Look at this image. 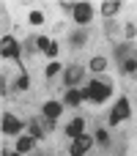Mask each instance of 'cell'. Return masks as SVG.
I'll return each mask as SVG.
<instances>
[{"label":"cell","instance_id":"cell-1","mask_svg":"<svg viewBox=\"0 0 137 156\" xmlns=\"http://www.w3.org/2000/svg\"><path fill=\"white\" fill-rule=\"evenodd\" d=\"M52 129H55V121H52V118H47V115L27 121V132H30V137H33V140H41V137L52 134Z\"/></svg>","mask_w":137,"mask_h":156},{"label":"cell","instance_id":"cell-2","mask_svg":"<svg viewBox=\"0 0 137 156\" xmlns=\"http://www.w3.org/2000/svg\"><path fill=\"white\" fill-rule=\"evenodd\" d=\"M82 99H91V101H104L110 99V82H91L85 90H82Z\"/></svg>","mask_w":137,"mask_h":156},{"label":"cell","instance_id":"cell-3","mask_svg":"<svg viewBox=\"0 0 137 156\" xmlns=\"http://www.w3.org/2000/svg\"><path fill=\"white\" fill-rule=\"evenodd\" d=\"M71 16H74V22H77V25H88V22H91V16H93V8H91V3H77Z\"/></svg>","mask_w":137,"mask_h":156},{"label":"cell","instance_id":"cell-4","mask_svg":"<svg viewBox=\"0 0 137 156\" xmlns=\"http://www.w3.org/2000/svg\"><path fill=\"white\" fill-rule=\"evenodd\" d=\"M124 118H129V99H118V101H115V110L110 112V123L115 126V123H121Z\"/></svg>","mask_w":137,"mask_h":156},{"label":"cell","instance_id":"cell-5","mask_svg":"<svg viewBox=\"0 0 137 156\" xmlns=\"http://www.w3.org/2000/svg\"><path fill=\"white\" fill-rule=\"evenodd\" d=\"M0 47H3V49H0V52H3V58H11V60H19V44H16V41H14L11 36H5Z\"/></svg>","mask_w":137,"mask_h":156},{"label":"cell","instance_id":"cell-6","mask_svg":"<svg viewBox=\"0 0 137 156\" xmlns=\"http://www.w3.org/2000/svg\"><path fill=\"white\" fill-rule=\"evenodd\" d=\"M82 74H85V69H82V66H69V69H66V74H63V82H66L69 88H74V85L82 80Z\"/></svg>","mask_w":137,"mask_h":156},{"label":"cell","instance_id":"cell-7","mask_svg":"<svg viewBox=\"0 0 137 156\" xmlns=\"http://www.w3.org/2000/svg\"><path fill=\"white\" fill-rule=\"evenodd\" d=\"M135 55H137V47H132L129 41L115 47V60H118V63H126V60H129V58H135Z\"/></svg>","mask_w":137,"mask_h":156},{"label":"cell","instance_id":"cell-8","mask_svg":"<svg viewBox=\"0 0 137 156\" xmlns=\"http://www.w3.org/2000/svg\"><path fill=\"white\" fill-rule=\"evenodd\" d=\"M93 145V140L88 137V134H82V137H77V140H71V156H82L88 148Z\"/></svg>","mask_w":137,"mask_h":156},{"label":"cell","instance_id":"cell-9","mask_svg":"<svg viewBox=\"0 0 137 156\" xmlns=\"http://www.w3.org/2000/svg\"><path fill=\"white\" fill-rule=\"evenodd\" d=\"M22 132V121H16L14 115H3V134H19Z\"/></svg>","mask_w":137,"mask_h":156},{"label":"cell","instance_id":"cell-10","mask_svg":"<svg viewBox=\"0 0 137 156\" xmlns=\"http://www.w3.org/2000/svg\"><path fill=\"white\" fill-rule=\"evenodd\" d=\"M38 49H41V52H47L49 58H55V55H58V44H55L52 38H47V36H38Z\"/></svg>","mask_w":137,"mask_h":156},{"label":"cell","instance_id":"cell-11","mask_svg":"<svg viewBox=\"0 0 137 156\" xmlns=\"http://www.w3.org/2000/svg\"><path fill=\"white\" fill-rule=\"evenodd\" d=\"M82 129H85V121H82V118H74V121L66 126V132H69V137H71V140L82 137Z\"/></svg>","mask_w":137,"mask_h":156},{"label":"cell","instance_id":"cell-12","mask_svg":"<svg viewBox=\"0 0 137 156\" xmlns=\"http://www.w3.org/2000/svg\"><path fill=\"white\" fill-rule=\"evenodd\" d=\"M118 8H121V3H118V0H107V3L102 5V14H104L107 19H113V16L118 14Z\"/></svg>","mask_w":137,"mask_h":156},{"label":"cell","instance_id":"cell-13","mask_svg":"<svg viewBox=\"0 0 137 156\" xmlns=\"http://www.w3.org/2000/svg\"><path fill=\"white\" fill-rule=\"evenodd\" d=\"M41 112H44V115H47V118H52V121H55V118H58V115H60V104H58V101H47V104H44V110H41Z\"/></svg>","mask_w":137,"mask_h":156},{"label":"cell","instance_id":"cell-14","mask_svg":"<svg viewBox=\"0 0 137 156\" xmlns=\"http://www.w3.org/2000/svg\"><path fill=\"white\" fill-rule=\"evenodd\" d=\"M63 101H66V104H80V101H82V90H74V88H71V90H66Z\"/></svg>","mask_w":137,"mask_h":156},{"label":"cell","instance_id":"cell-15","mask_svg":"<svg viewBox=\"0 0 137 156\" xmlns=\"http://www.w3.org/2000/svg\"><path fill=\"white\" fill-rule=\"evenodd\" d=\"M30 148H33V137H19L16 140V151L19 154H30Z\"/></svg>","mask_w":137,"mask_h":156},{"label":"cell","instance_id":"cell-16","mask_svg":"<svg viewBox=\"0 0 137 156\" xmlns=\"http://www.w3.org/2000/svg\"><path fill=\"white\" fill-rule=\"evenodd\" d=\"M85 38H88V30H85V27H80L77 33H71V44H74V47H82Z\"/></svg>","mask_w":137,"mask_h":156},{"label":"cell","instance_id":"cell-17","mask_svg":"<svg viewBox=\"0 0 137 156\" xmlns=\"http://www.w3.org/2000/svg\"><path fill=\"white\" fill-rule=\"evenodd\" d=\"M91 69H93V71H104V69H107V58L96 55V58L91 60Z\"/></svg>","mask_w":137,"mask_h":156},{"label":"cell","instance_id":"cell-18","mask_svg":"<svg viewBox=\"0 0 137 156\" xmlns=\"http://www.w3.org/2000/svg\"><path fill=\"white\" fill-rule=\"evenodd\" d=\"M121 71H124V74H132V71H137V55H135V58H129L126 63H121Z\"/></svg>","mask_w":137,"mask_h":156},{"label":"cell","instance_id":"cell-19","mask_svg":"<svg viewBox=\"0 0 137 156\" xmlns=\"http://www.w3.org/2000/svg\"><path fill=\"white\" fill-rule=\"evenodd\" d=\"M104 33H107V38H115V33H118V25H115L113 19H107V27H104Z\"/></svg>","mask_w":137,"mask_h":156},{"label":"cell","instance_id":"cell-20","mask_svg":"<svg viewBox=\"0 0 137 156\" xmlns=\"http://www.w3.org/2000/svg\"><path fill=\"white\" fill-rule=\"evenodd\" d=\"M60 69H63V66H60V63H58V60H52V63H49V66H47V71H44V74H47V77H55V74H58V71H60Z\"/></svg>","mask_w":137,"mask_h":156},{"label":"cell","instance_id":"cell-21","mask_svg":"<svg viewBox=\"0 0 137 156\" xmlns=\"http://www.w3.org/2000/svg\"><path fill=\"white\" fill-rule=\"evenodd\" d=\"M16 88H19V90H25V88H30V77H27V74H22V77L16 80Z\"/></svg>","mask_w":137,"mask_h":156},{"label":"cell","instance_id":"cell-22","mask_svg":"<svg viewBox=\"0 0 137 156\" xmlns=\"http://www.w3.org/2000/svg\"><path fill=\"white\" fill-rule=\"evenodd\" d=\"M96 140H99L102 145H110V134H107L104 129H99V132H96Z\"/></svg>","mask_w":137,"mask_h":156},{"label":"cell","instance_id":"cell-23","mask_svg":"<svg viewBox=\"0 0 137 156\" xmlns=\"http://www.w3.org/2000/svg\"><path fill=\"white\" fill-rule=\"evenodd\" d=\"M30 22H33V25H41V22H44V14H41V11H30Z\"/></svg>","mask_w":137,"mask_h":156},{"label":"cell","instance_id":"cell-24","mask_svg":"<svg viewBox=\"0 0 137 156\" xmlns=\"http://www.w3.org/2000/svg\"><path fill=\"white\" fill-rule=\"evenodd\" d=\"M74 5H77V3H69V0H60V8H63V11H71V14H74Z\"/></svg>","mask_w":137,"mask_h":156},{"label":"cell","instance_id":"cell-25","mask_svg":"<svg viewBox=\"0 0 137 156\" xmlns=\"http://www.w3.org/2000/svg\"><path fill=\"white\" fill-rule=\"evenodd\" d=\"M124 33H126V36H129V38H132V36H135V33H137V27H135V25H132V22H129V25H126V27H124Z\"/></svg>","mask_w":137,"mask_h":156},{"label":"cell","instance_id":"cell-26","mask_svg":"<svg viewBox=\"0 0 137 156\" xmlns=\"http://www.w3.org/2000/svg\"><path fill=\"white\" fill-rule=\"evenodd\" d=\"M3 156H22L19 151H3Z\"/></svg>","mask_w":137,"mask_h":156}]
</instances>
